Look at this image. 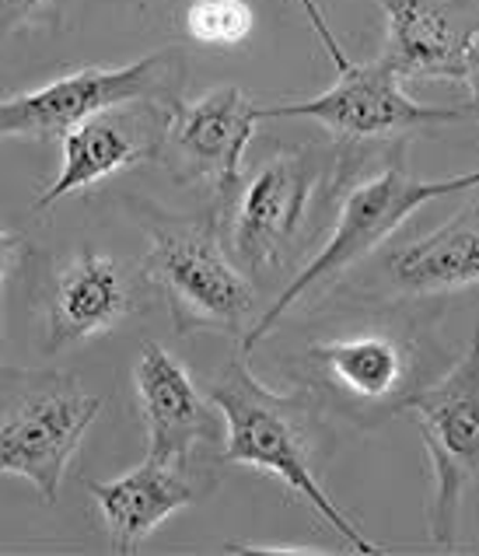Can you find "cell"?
Listing matches in <instances>:
<instances>
[{
    "label": "cell",
    "instance_id": "6da1fadb",
    "mask_svg": "<svg viewBox=\"0 0 479 556\" xmlns=\"http://www.w3.org/2000/svg\"><path fill=\"white\" fill-rule=\"evenodd\" d=\"M406 154H409L406 137L386 140V148L378 151H364L361 144H346L340 151V168L329 193L337 197L332 235L301 266V274L277 294L274 305L260 315V323L245 332L242 354H252L305 298L326 291L346 269L371 260L403 228V220H409L424 203L479 189V168L449 179H417L406 165Z\"/></svg>",
    "mask_w": 479,
    "mask_h": 556
},
{
    "label": "cell",
    "instance_id": "7a4b0ae2",
    "mask_svg": "<svg viewBox=\"0 0 479 556\" xmlns=\"http://www.w3.org/2000/svg\"><path fill=\"white\" fill-rule=\"evenodd\" d=\"M206 400L225 417L228 441H225V452H220L225 463L245 466V469L266 472V476H274V480H280L343 539L346 549L364 553V556L386 553L340 511V504L326 494L323 483H318L312 427L323 409L315 406V400L305 389H294V392L266 389L263 381L249 371L245 357H235L228 361V368L211 381Z\"/></svg>",
    "mask_w": 479,
    "mask_h": 556
},
{
    "label": "cell",
    "instance_id": "3957f363",
    "mask_svg": "<svg viewBox=\"0 0 479 556\" xmlns=\"http://www.w3.org/2000/svg\"><path fill=\"white\" fill-rule=\"evenodd\" d=\"M137 220L148 235L143 277L168 305L175 332H231L238 337L255 308L252 277L231 260L214 211L172 214L140 203Z\"/></svg>",
    "mask_w": 479,
    "mask_h": 556
},
{
    "label": "cell",
    "instance_id": "277c9868",
    "mask_svg": "<svg viewBox=\"0 0 479 556\" xmlns=\"http://www.w3.org/2000/svg\"><path fill=\"white\" fill-rule=\"evenodd\" d=\"M102 406V395L71 371L0 364V476H22L46 504H56Z\"/></svg>",
    "mask_w": 479,
    "mask_h": 556
},
{
    "label": "cell",
    "instance_id": "5b68a950",
    "mask_svg": "<svg viewBox=\"0 0 479 556\" xmlns=\"http://www.w3.org/2000/svg\"><path fill=\"white\" fill-rule=\"evenodd\" d=\"M424 361V346L409 329L361 326L308 340L298 354V378L318 409L375 427L403 413L427 381Z\"/></svg>",
    "mask_w": 479,
    "mask_h": 556
},
{
    "label": "cell",
    "instance_id": "8992f818",
    "mask_svg": "<svg viewBox=\"0 0 479 556\" xmlns=\"http://www.w3.org/2000/svg\"><path fill=\"white\" fill-rule=\"evenodd\" d=\"M343 148H298L274 154L238 186L217 217L231 260L255 280L277 269L301 242L315 200L332 189Z\"/></svg>",
    "mask_w": 479,
    "mask_h": 556
},
{
    "label": "cell",
    "instance_id": "52a82bcc",
    "mask_svg": "<svg viewBox=\"0 0 479 556\" xmlns=\"http://www.w3.org/2000/svg\"><path fill=\"white\" fill-rule=\"evenodd\" d=\"M403 413L417 424L430 458V543L455 549L462 501L479 476V329L469 351L441 378L424 381L406 400Z\"/></svg>",
    "mask_w": 479,
    "mask_h": 556
},
{
    "label": "cell",
    "instance_id": "ba28073f",
    "mask_svg": "<svg viewBox=\"0 0 479 556\" xmlns=\"http://www.w3.org/2000/svg\"><path fill=\"white\" fill-rule=\"evenodd\" d=\"M182 85L186 60L179 46H165L126 67H85L63 74L36 91L0 99V140H63L71 126L102 109L182 99Z\"/></svg>",
    "mask_w": 479,
    "mask_h": 556
},
{
    "label": "cell",
    "instance_id": "9c48e42d",
    "mask_svg": "<svg viewBox=\"0 0 479 556\" xmlns=\"http://www.w3.org/2000/svg\"><path fill=\"white\" fill-rule=\"evenodd\" d=\"M260 119H315L343 144H378L413 130L476 123L472 105H420L403 91V81L381 60L350 63L340 81L308 102L260 109Z\"/></svg>",
    "mask_w": 479,
    "mask_h": 556
},
{
    "label": "cell",
    "instance_id": "30bf717a",
    "mask_svg": "<svg viewBox=\"0 0 479 556\" xmlns=\"http://www.w3.org/2000/svg\"><path fill=\"white\" fill-rule=\"evenodd\" d=\"M260 123V105L238 85H220L197 99H175L157 162L182 186L214 197V217L228 211L242 186V157Z\"/></svg>",
    "mask_w": 479,
    "mask_h": 556
},
{
    "label": "cell",
    "instance_id": "8fae6325",
    "mask_svg": "<svg viewBox=\"0 0 479 556\" xmlns=\"http://www.w3.org/2000/svg\"><path fill=\"white\" fill-rule=\"evenodd\" d=\"M172 102H130L116 109H102L63 134V165L53 186H46L36 211H50L63 197H74L94 182L113 179L143 162H157L168 126Z\"/></svg>",
    "mask_w": 479,
    "mask_h": 556
},
{
    "label": "cell",
    "instance_id": "7c38bea8",
    "mask_svg": "<svg viewBox=\"0 0 479 556\" xmlns=\"http://www.w3.org/2000/svg\"><path fill=\"white\" fill-rule=\"evenodd\" d=\"M389 36L378 60L399 81L466 77V53L479 36V0H378Z\"/></svg>",
    "mask_w": 479,
    "mask_h": 556
},
{
    "label": "cell",
    "instance_id": "4fadbf2b",
    "mask_svg": "<svg viewBox=\"0 0 479 556\" xmlns=\"http://www.w3.org/2000/svg\"><path fill=\"white\" fill-rule=\"evenodd\" d=\"M137 305V283L126 269L99 249H77L60 269L46 305V354L74 351L113 329Z\"/></svg>",
    "mask_w": 479,
    "mask_h": 556
},
{
    "label": "cell",
    "instance_id": "5bb4252c",
    "mask_svg": "<svg viewBox=\"0 0 479 556\" xmlns=\"http://www.w3.org/2000/svg\"><path fill=\"white\" fill-rule=\"evenodd\" d=\"M134 389L143 427H148V455L182 466L197 444L217 438L211 400L193 386L182 361H175L165 346L143 343L134 368Z\"/></svg>",
    "mask_w": 479,
    "mask_h": 556
},
{
    "label": "cell",
    "instance_id": "9a60e30c",
    "mask_svg": "<svg viewBox=\"0 0 479 556\" xmlns=\"http://www.w3.org/2000/svg\"><path fill=\"white\" fill-rule=\"evenodd\" d=\"M378 274L395 298H434L479 283V203H466L434 231L389 249Z\"/></svg>",
    "mask_w": 479,
    "mask_h": 556
},
{
    "label": "cell",
    "instance_id": "2e32d148",
    "mask_svg": "<svg viewBox=\"0 0 479 556\" xmlns=\"http://www.w3.org/2000/svg\"><path fill=\"white\" fill-rule=\"evenodd\" d=\"M85 486L116 553H137L165 518L193 504V486L182 480V466L162 463L157 455H148L137 469L116 480H88Z\"/></svg>",
    "mask_w": 479,
    "mask_h": 556
},
{
    "label": "cell",
    "instance_id": "e0dca14e",
    "mask_svg": "<svg viewBox=\"0 0 479 556\" xmlns=\"http://www.w3.org/2000/svg\"><path fill=\"white\" fill-rule=\"evenodd\" d=\"M182 25L203 46H238L252 31V8L245 0H189Z\"/></svg>",
    "mask_w": 479,
    "mask_h": 556
},
{
    "label": "cell",
    "instance_id": "ac0fdd59",
    "mask_svg": "<svg viewBox=\"0 0 479 556\" xmlns=\"http://www.w3.org/2000/svg\"><path fill=\"white\" fill-rule=\"evenodd\" d=\"M71 0H0V42L28 28H60Z\"/></svg>",
    "mask_w": 479,
    "mask_h": 556
},
{
    "label": "cell",
    "instance_id": "d6986e66",
    "mask_svg": "<svg viewBox=\"0 0 479 556\" xmlns=\"http://www.w3.org/2000/svg\"><path fill=\"white\" fill-rule=\"evenodd\" d=\"M294 4L301 8V14L308 18V25H312V31H315V39L326 46V53H329V60L337 63V71H346L350 60L346 53H343V46L337 42V36H332V28H329V22H326V14H323V8L315 4V0H294Z\"/></svg>",
    "mask_w": 479,
    "mask_h": 556
},
{
    "label": "cell",
    "instance_id": "ffe728a7",
    "mask_svg": "<svg viewBox=\"0 0 479 556\" xmlns=\"http://www.w3.org/2000/svg\"><path fill=\"white\" fill-rule=\"evenodd\" d=\"M22 256H25V238L0 225V294H4V280L11 277V269H18ZM0 354H4V312H0Z\"/></svg>",
    "mask_w": 479,
    "mask_h": 556
},
{
    "label": "cell",
    "instance_id": "44dd1931",
    "mask_svg": "<svg viewBox=\"0 0 479 556\" xmlns=\"http://www.w3.org/2000/svg\"><path fill=\"white\" fill-rule=\"evenodd\" d=\"M231 553H260V556H323L326 546H277V543H266V546H255V543H235L228 546Z\"/></svg>",
    "mask_w": 479,
    "mask_h": 556
},
{
    "label": "cell",
    "instance_id": "7402d4cb",
    "mask_svg": "<svg viewBox=\"0 0 479 556\" xmlns=\"http://www.w3.org/2000/svg\"><path fill=\"white\" fill-rule=\"evenodd\" d=\"M462 85L469 88V105L479 113V36L472 39L466 53V77H462Z\"/></svg>",
    "mask_w": 479,
    "mask_h": 556
}]
</instances>
